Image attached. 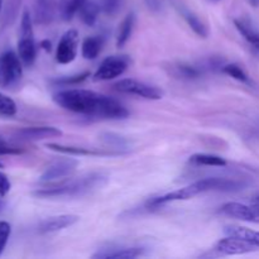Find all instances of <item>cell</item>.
I'll use <instances>...</instances> for the list:
<instances>
[{
	"mask_svg": "<svg viewBox=\"0 0 259 259\" xmlns=\"http://www.w3.org/2000/svg\"><path fill=\"white\" fill-rule=\"evenodd\" d=\"M53 101L65 110L81 115L111 120L125 119L129 116L128 109L123 104L95 91L82 89L63 90L53 95Z\"/></svg>",
	"mask_w": 259,
	"mask_h": 259,
	"instance_id": "6da1fadb",
	"label": "cell"
},
{
	"mask_svg": "<svg viewBox=\"0 0 259 259\" xmlns=\"http://www.w3.org/2000/svg\"><path fill=\"white\" fill-rule=\"evenodd\" d=\"M243 186H244L243 182L237 181V180L224 179V177H209V179H202L196 182H192L189 186L182 187V189L169 192L163 196L154 197L147 202V207L158 209L168 202L190 200L207 191H235V190H240Z\"/></svg>",
	"mask_w": 259,
	"mask_h": 259,
	"instance_id": "7a4b0ae2",
	"label": "cell"
},
{
	"mask_svg": "<svg viewBox=\"0 0 259 259\" xmlns=\"http://www.w3.org/2000/svg\"><path fill=\"white\" fill-rule=\"evenodd\" d=\"M108 181V176L100 172H93V174L85 175L78 179L67 180L55 186L40 189L34 192L38 197H75L82 196L91 191L100 189Z\"/></svg>",
	"mask_w": 259,
	"mask_h": 259,
	"instance_id": "3957f363",
	"label": "cell"
},
{
	"mask_svg": "<svg viewBox=\"0 0 259 259\" xmlns=\"http://www.w3.org/2000/svg\"><path fill=\"white\" fill-rule=\"evenodd\" d=\"M18 56L25 67H30L37 57V46L33 33V22L29 12L24 10L20 20V34L18 40Z\"/></svg>",
	"mask_w": 259,
	"mask_h": 259,
	"instance_id": "277c9868",
	"label": "cell"
},
{
	"mask_svg": "<svg viewBox=\"0 0 259 259\" xmlns=\"http://www.w3.org/2000/svg\"><path fill=\"white\" fill-rule=\"evenodd\" d=\"M23 76V63L14 51H5L0 55V86L12 88Z\"/></svg>",
	"mask_w": 259,
	"mask_h": 259,
	"instance_id": "5b68a950",
	"label": "cell"
},
{
	"mask_svg": "<svg viewBox=\"0 0 259 259\" xmlns=\"http://www.w3.org/2000/svg\"><path fill=\"white\" fill-rule=\"evenodd\" d=\"M113 88L119 93L136 95L139 98L148 99V100H159L163 96V93L158 88L142 82V81L134 80V78H123V80L114 83Z\"/></svg>",
	"mask_w": 259,
	"mask_h": 259,
	"instance_id": "8992f818",
	"label": "cell"
},
{
	"mask_svg": "<svg viewBox=\"0 0 259 259\" xmlns=\"http://www.w3.org/2000/svg\"><path fill=\"white\" fill-rule=\"evenodd\" d=\"M129 66V58L126 56H110L100 63L94 73V81H109L119 77L126 71Z\"/></svg>",
	"mask_w": 259,
	"mask_h": 259,
	"instance_id": "52a82bcc",
	"label": "cell"
},
{
	"mask_svg": "<svg viewBox=\"0 0 259 259\" xmlns=\"http://www.w3.org/2000/svg\"><path fill=\"white\" fill-rule=\"evenodd\" d=\"M78 45H80V35L77 30L70 29L62 35L56 51V61L61 65H68L72 62L77 56Z\"/></svg>",
	"mask_w": 259,
	"mask_h": 259,
	"instance_id": "ba28073f",
	"label": "cell"
},
{
	"mask_svg": "<svg viewBox=\"0 0 259 259\" xmlns=\"http://www.w3.org/2000/svg\"><path fill=\"white\" fill-rule=\"evenodd\" d=\"M77 164V159L75 158L56 159L43 172L40 176V181H56V180L65 179L75 172Z\"/></svg>",
	"mask_w": 259,
	"mask_h": 259,
	"instance_id": "9c48e42d",
	"label": "cell"
},
{
	"mask_svg": "<svg viewBox=\"0 0 259 259\" xmlns=\"http://www.w3.org/2000/svg\"><path fill=\"white\" fill-rule=\"evenodd\" d=\"M220 212L229 218L243 220L248 223H259V207L248 206L239 202H227L220 207Z\"/></svg>",
	"mask_w": 259,
	"mask_h": 259,
	"instance_id": "30bf717a",
	"label": "cell"
},
{
	"mask_svg": "<svg viewBox=\"0 0 259 259\" xmlns=\"http://www.w3.org/2000/svg\"><path fill=\"white\" fill-rule=\"evenodd\" d=\"M254 249V245L234 237H227L224 239H220L214 248V250L219 255L245 254V253L253 252Z\"/></svg>",
	"mask_w": 259,
	"mask_h": 259,
	"instance_id": "8fae6325",
	"label": "cell"
},
{
	"mask_svg": "<svg viewBox=\"0 0 259 259\" xmlns=\"http://www.w3.org/2000/svg\"><path fill=\"white\" fill-rule=\"evenodd\" d=\"M62 136V132L55 126H30L17 132V137L20 141H43V139L57 138Z\"/></svg>",
	"mask_w": 259,
	"mask_h": 259,
	"instance_id": "7c38bea8",
	"label": "cell"
},
{
	"mask_svg": "<svg viewBox=\"0 0 259 259\" xmlns=\"http://www.w3.org/2000/svg\"><path fill=\"white\" fill-rule=\"evenodd\" d=\"M80 218L77 215H58V217L50 218V219L43 220L38 227L40 234H50V233L60 232L68 227H72L73 224L78 222Z\"/></svg>",
	"mask_w": 259,
	"mask_h": 259,
	"instance_id": "4fadbf2b",
	"label": "cell"
},
{
	"mask_svg": "<svg viewBox=\"0 0 259 259\" xmlns=\"http://www.w3.org/2000/svg\"><path fill=\"white\" fill-rule=\"evenodd\" d=\"M58 5L56 0H35L34 22L39 25H48L53 22Z\"/></svg>",
	"mask_w": 259,
	"mask_h": 259,
	"instance_id": "5bb4252c",
	"label": "cell"
},
{
	"mask_svg": "<svg viewBox=\"0 0 259 259\" xmlns=\"http://www.w3.org/2000/svg\"><path fill=\"white\" fill-rule=\"evenodd\" d=\"M144 255V249L139 247L133 248H109V249H101L93 255V258L101 259H133Z\"/></svg>",
	"mask_w": 259,
	"mask_h": 259,
	"instance_id": "9a60e30c",
	"label": "cell"
},
{
	"mask_svg": "<svg viewBox=\"0 0 259 259\" xmlns=\"http://www.w3.org/2000/svg\"><path fill=\"white\" fill-rule=\"evenodd\" d=\"M47 148L51 149V151L60 152V153L63 154H70V156H116V154H121L119 152L95 151V149L83 148V147L63 146V144L57 143H48Z\"/></svg>",
	"mask_w": 259,
	"mask_h": 259,
	"instance_id": "2e32d148",
	"label": "cell"
},
{
	"mask_svg": "<svg viewBox=\"0 0 259 259\" xmlns=\"http://www.w3.org/2000/svg\"><path fill=\"white\" fill-rule=\"evenodd\" d=\"M234 25L242 37L252 46L253 50L259 56V30L244 19H234Z\"/></svg>",
	"mask_w": 259,
	"mask_h": 259,
	"instance_id": "e0dca14e",
	"label": "cell"
},
{
	"mask_svg": "<svg viewBox=\"0 0 259 259\" xmlns=\"http://www.w3.org/2000/svg\"><path fill=\"white\" fill-rule=\"evenodd\" d=\"M104 42H105V39H104L103 35H93V37L85 38L82 46H81L82 57L86 60H95L103 50Z\"/></svg>",
	"mask_w": 259,
	"mask_h": 259,
	"instance_id": "ac0fdd59",
	"label": "cell"
},
{
	"mask_svg": "<svg viewBox=\"0 0 259 259\" xmlns=\"http://www.w3.org/2000/svg\"><path fill=\"white\" fill-rule=\"evenodd\" d=\"M224 233L227 234V237H234L239 238V239L245 240L249 244L254 245L255 248H259V232L255 230L248 229L244 227H225Z\"/></svg>",
	"mask_w": 259,
	"mask_h": 259,
	"instance_id": "d6986e66",
	"label": "cell"
},
{
	"mask_svg": "<svg viewBox=\"0 0 259 259\" xmlns=\"http://www.w3.org/2000/svg\"><path fill=\"white\" fill-rule=\"evenodd\" d=\"M179 10L180 14L182 15V18H184V19L186 20L187 24H189V27L191 28L199 37L206 38L207 35H209V30H207V27L205 25V23L202 22L194 12H191V10L186 9V8L184 7H179Z\"/></svg>",
	"mask_w": 259,
	"mask_h": 259,
	"instance_id": "ffe728a7",
	"label": "cell"
},
{
	"mask_svg": "<svg viewBox=\"0 0 259 259\" xmlns=\"http://www.w3.org/2000/svg\"><path fill=\"white\" fill-rule=\"evenodd\" d=\"M134 24H136V15H134V13H129L119 25L118 35H116V46L118 47H123L128 42L132 33H133Z\"/></svg>",
	"mask_w": 259,
	"mask_h": 259,
	"instance_id": "44dd1931",
	"label": "cell"
},
{
	"mask_svg": "<svg viewBox=\"0 0 259 259\" xmlns=\"http://www.w3.org/2000/svg\"><path fill=\"white\" fill-rule=\"evenodd\" d=\"M100 10V5L96 4L93 0H86V2L83 3L82 7H81V9L78 10V14H80L81 20H82L86 25L93 27L96 23V20H98Z\"/></svg>",
	"mask_w": 259,
	"mask_h": 259,
	"instance_id": "7402d4cb",
	"label": "cell"
},
{
	"mask_svg": "<svg viewBox=\"0 0 259 259\" xmlns=\"http://www.w3.org/2000/svg\"><path fill=\"white\" fill-rule=\"evenodd\" d=\"M86 0H60L58 2V13L60 17L65 22H70L75 14H77L78 10L83 5Z\"/></svg>",
	"mask_w": 259,
	"mask_h": 259,
	"instance_id": "603a6c76",
	"label": "cell"
},
{
	"mask_svg": "<svg viewBox=\"0 0 259 259\" xmlns=\"http://www.w3.org/2000/svg\"><path fill=\"white\" fill-rule=\"evenodd\" d=\"M190 163L195 166H210V167H225L228 162L223 157L209 153H196L190 157Z\"/></svg>",
	"mask_w": 259,
	"mask_h": 259,
	"instance_id": "cb8c5ba5",
	"label": "cell"
},
{
	"mask_svg": "<svg viewBox=\"0 0 259 259\" xmlns=\"http://www.w3.org/2000/svg\"><path fill=\"white\" fill-rule=\"evenodd\" d=\"M201 70L195 66L187 65V63H177L172 66V75L179 78H186V80H195L201 76Z\"/></svg>",
	"mask_w": 259,
	"mask_h": 259,
	"instance_id": "d4e9b609",
	"label": "cell"
},
{
	"mask_svg": "<svg viewBox=\"0 0 259 259\" xmlns=\"http://www.w3.org/2000/svg\"><path fill=\"white\" fill-rule=\"evenodd\" d=\"M100 139L106 144L108 147H111L113 149H119V151H123V149L129 148V141L124 137L119 136L115 133H104L100 136Z\"/></svg>",
	"mask_w": 259,
	"mask_h": 259,
	"instance_id": "484cf974",
	"label": "cell"
},
{
	"mask_svg": "<svg viewBox=\"0 0 259 259\" xmlns=\"http://www.w3.org/2000/svg\"><path fill=\"white\" fill-rule=\"evenodd\" d=\"M222 70L225 75L230 76V77H233L234 80L240 81V82H249V77H248V75L245 73V71L243 70L240 66H238L237 63L224 65L222 67Z\"/></svg>",
	"mask_w": 259,
	"mask_h": 259,
	"instance_id": "4316f807",
	"label": "cell"
},
{
	"mask_svg": "<svg viewBox=\"0 0 259 259\" xmlns=\"http://www.w3.org/2000/svg\"><path fill=\"white\" fill-rule=\"evenodd\" d=\"M17 114V104L12 98L0 93V116H14Z\"/></svg>",
	"mask_w": 259,
	"mask_h": 259,
	"instance_id": "83f0119b",
	"label": "cell"
},
{
	"mask_svg": "<svg viewBox=\"0 0 259 259\" xmlns=\"http://www.w3.org/2000/svg\"><path fill=\"white\" fill-rule=\"evenodd\" d=\"M121 5H123V0H101L100 3L101 10L110 17L120 12Z\"/></svg>",
	"mask_w": 259,
	"mask_h": 259,
	"instance_id": "f1b7e54d",
	"label": "cell"
},
{
	"mask_svg": "<svg viewBox=\"0 0 259 259\" xmlns=\"http://www.w3.org/2000/svg\"><path fill=\"white\" fill-rule=\"evenodd\" d=\"M89 76H90V72H89V71H85V72L78 73V75H75V76H68V77L58 78V80H56L55 82L58 83V85H66V86L76 85V83H80L82 82V81H85Z\"/></svg>",
	"mask_w": 259,
	"mask_h": 259,
	"instance_id": "f546056e",
	"label": "cell"
},
{
	"mask_svg": "<svg viewBox=\"0 0 259 259\" xmlns=\"http://www.w3.org/2000/svg\"><path fill=\"white\" fill-rule=\"evenodd\" d=\"M10 233H12V228H10L9 223L0 222V255H2L5 247H7Z\"/></svg>",
	"mask_w": 259,
	"mask_h": 259,
	"instance_id": "4dcf8cb0",
	"label": "cell"
},
{
	"mask_svg": "<svg viewBox=\"0 0 259 259\" xmlns=\"http://www.w3.org/2000/svg\"><path fill=\"white\" fill-rule=\"evenodd\" d=\"M22 149L18 148V147L10 146L8 142H5L4 139L0 138V156L3 154H19L22 153Z\"/></svg>",
	"mask_w": 259,
	"mask_h": 259,
	"instance_id": "1f68e13d",
	"label": "cell"
},
{
	"mask_svg": "<svg viewBox=\"0 0 259 259\" xmlns=\"http://www.w3.org/2000/svg\"><path fill=\"white\" fill-rule=\"evenodd\" d=\"M10 187H12V185H10L8 176L3 174V172H0V197L7 196L8 192L10 191Z\"/></svg>",
	"mask_w": 259,
	"mask_h": 259,
	"instance_id": "d6a6232c",
	"label": "cell"
},
{
	"mask_svg": "<svg viewBox=\"0 0 259 259\" xmlns=\"http://www.w3.org/2000/svg\"><path fill=\"white\" fill-rule=\"evenodd\" d=\"M147 4H148V7L153 10L159 9V7H161V3H159V0H147Z\"/></svg>",
	"mask_w": 259,
	"mask_h": 259,
	"instance_id": "836d02e7",
	"label": "cell"
},
{
	"mask_svg": "<svg viewBox=\"0 0 259 259\" xmlns=\"http://www.w3.org/2000/svg\"><path fill=\"white\" fill-rule=\"evenodd\" d=\"M40 47H42L46 52H51V50H52V43L48 39H45L40 42Z\"/></svg>",
	"mask_w": 259,
	"mask_h": 259,
	"instance_id": "e575fe53",
	"label": "cell"
},
{
	"mask_svg": "<svg viewBox=\"0 0 259 259\" xmlns=\"http://www.w3.org/2000/svg\"><path fill=\"white\" fill-rule=\"evenodd\" d=\"M248 3H249V4L254 8L259 7V0H248Z\"/></svg>",
	"mask_w": 259,
	"mask_h": 259,
	"instance_id": "d590c367",
	"label": "cell"
},
{
	"mask_svg": "<svg viewBox=\"0 0 259 259\" xmlns=\"http://www.w3.org/2000/svg\"><path fill=\"white\" fill-rule=\"evenodd\" d=\"M253 205H254V206L259 207V196H258V197H255V199L253 200Z\"/></svg>",
	"mask_w": 259,
	"mask_h": 259,
	"instance_id": "8d00e7d4",
	"label": "cell"
},
{
	"mask_svg": "<svg viewBox=\"0 0 259 259\" xmlns=\"http://www.w3.org/2000/svg\"><path fill=\"white\" fill-rule=\"evenodd\" d=\"M2 5H3V0H0V10H2Z\"/></svg>",
	"mask_w": 259,
	"mask_h": 259,
	"instance_id": "74e56055",
	"label": "cell"
},
{
	"mask_svg": "<svg viewBox=\"0 0 259 259\" xmlns=\"http://www.w3.org/2000/svg\"><path fill=\"white\" fill-rule=\"evenodd\" d=\"M0 210H2V202H0Z\"/></svg>",
	"mask_w": 259,
	"mask_h": 259,
	"instance_id": "f35d334b",
	"label": "cell"
},
{
	"mask_svg": "<svg viewBox=\"0 0 259 259\" xmlns=\"http://www.w3.org/2000/svg\"><path fill=\"white\" fill-rule=\"evenodd\" d=\"M2 167H3V166H2V163H0V168H2Z\"/></svg>",
	"mask_w": 259,
	"mask_h": 259,
	"instance_id": "ab89813d",
	"label": "cell"
}]
</instances>
